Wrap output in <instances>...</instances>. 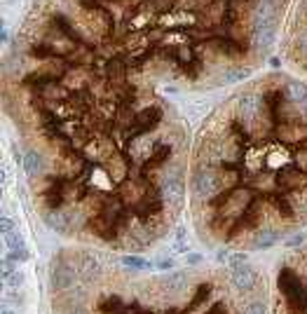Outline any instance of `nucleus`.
I'll list each match as a JSON object with an SVG mask.
<instances>
[{"label": "nucleus", "mask_w": 307, "mask_h": 314, "mask_svg": "<svg viewBox=\"0 0 307 314\" xmlns=\"http://www.w3.org/2000/svg\"><path fill=\"white\" fill-rule=\"evenodd\" d=\"M300 242H302V237H300V234H298V237H293V239H288L286 244H288V246H298V244H300Z\"/></svg>", "instance_id": "25"}, {"label": "nucleus", "mask_w": 307, "mask_h": 314, "mask_svg": "<svg viewBox=\"0 0 307 314\" xmlns=\"http://www.w3.org/2000/svg\"><path fill=\"white\" fill-rule=\"evenodd\" d=\"M73 314H85V309H82V307H75V309H73Z\"/></svg>", "instance_id": "29"}, {"label": "nucleus", "mask_w": 307, "mask_h": 314, "mask_svg": "<svg viewBox=\"0 0 307 314\" xmlns=\"http://www.w3.org/2000/svg\"><path fill=\"white\" fill-rule=\"evenodd\" d=\"M199 260H202L199 253H190V256H188V263H190V265H195V263H199Z\"/></svg>", "instance_id": "24"}, {"label": "nucleus", "mask_w": 307, "mask_h": 314, "mask_svg": "<svg viewBox=\"0 0 307 314\" xmlns=\"http://www.w3.org/2000/svg\"><path fill=\"white\" fill-rule=\"evenodd\" d=\"M230 279H232V284H235V288L249 291V288H253V284H256V270H253L251 265H242V267H237V270H232Z\"/></svg>", "instance_id": "1"}, {"label": "nucleus", "mask_w": 307, "mask_h": 314, "mask_svg": "<svg viewBox=\"0 0 307 314\" xmlns=\"http://www.w3.org/2000/svg\"><path fill=\"white\" fill-rule=\"evenodd\" d=\"M256 106H258V101H256L253 96H244V99L239 101V113L244 117H251L253 113H256Z\"/></svg>", "instance_id": "12"}, {"label": "nucleus", "mask_w": 307, "mask_h": 314, "mask_svg": "<svg viewBox=\"0 0 307 314\" xmlns=\"http://www.w3.org/2000/svg\"><path fill=\"white\" fill-rule=\"evenodd\" d=\"M270 63H272V68H279V59H277V56H272V59H270Z\"/></svg>", "instance_id": "27"}, {"label": "nucleus", "mask_w": 307, "mask_h": 314, "mask_svg": "<svg viewBox=\"0 0 307 314\" xmlns=\"http://www.w3.org/2000/svg\"><path fill=\"white\" fill-rule=\"evenodd\" d=\"M164 284L167 286H171V288H181L185 284V274L183 272H174V274H169L167 279H164Z\"/></svg>", "instance_id": "15"}, {"label": "nucleus", "mask_w": 307, "mask_h": 314, "mask_svg": "<svg viewBox=\"0 0 307 314\" xmlns=\"http://www.w3.org/2000/svg\"><path fill=\"white\" fill-rule=\"evenodd\" d=\"M174 251L185 253L188 251V242H185V227H178L176 230V239H174Z\"/></svg>", "instance_id": "14"}, {"label": "nucleus", "mask_w": 307, "mask_h": 314, "mask_svg": "<svg viewBox=\"0 0 307 314\" xmlns=\"http://www.w3.org/2000/svg\"><path fill=\"white\" fill-rule=\"evenodd\" d=\"M244 314H265V305H263V302H251Z\"/></svg>", "instance_id": "21"}, {"label": "nucleus", "mask_w": 307, "mask_h": 314, "mask_svg": "<svg viewBox=\"0 0 307 314\" xmlns=\"http://www.w3.org/2000/svg\"><path fill=\"white\" fill-rule=\"evenodd\" d=\"M281 239V232H277V230H265V232H260V237L256 239V249H267V246L277 244Z\"/></svg>", "instance_id": "9"}, {"label": "nucleus", "mask_w": 307, "mask_h": 314, "mask_svg": "<svg viewBox=\"0 0 307 314\" xmlns=\"http://www.w3.org/2000/svg\"><path fill=\"white\" fill-rule=\"evenodd\" d=\"M80 263H82V274H85V279H96V277L101 274V265H99V260H96L94 256L82 253Z\"/></svg>", "instance_id": "5"}, {"label": "nucleus", "mask_w": 307, "mask_h": 314, "mask_svg": "<svg viewBox=\"0 0 307 314\" xmlns=\"http://www.w3.org/2000/svg\"><path fill=\"white\" fill-rule=\"evenodd\" d=\"M122 265L136 267V270H148V267H150V263H148L145 258H136V256H124V258H122Z\"/></svg>", "instance_id": "13"}, {"label": "nucleus", "mask_w": 307, "mask_h": 314, "mask_svg": "<svg viewBox=\"0 0 307 314\" xmlns=\"http://www.w3.org/2000/svg\"><path fill=\"white\" fill-rule=\"evenodd\" d=\"M12 272H17V260H14V258H5V260H3V279L10 277Z\"/></svg>", "instance_id": "18"}, {"label": "nucleus", "mask_w": 307, "mask_h": 314, "mask_svg": "<svg viewBox=\"0 0 307 314\" xmlns=\"http://www.w3.org/2000/svg\"><path fill=\"white\" fill-rule=\"evenodd\" d=\"M157 267H160V270H171V267H174V263H171L169 258H164V260H160V263H157Z\"/></svg>", "instance_id": "23"}, {"label": "nucleus", "mask_w": 307, "mask_h": 314, "mask_svg": "<svg viewBox=\"0 0 307 314\" xmlns=\"http://www.w3.org/2000/svg\"><path fill=\"white\" fill-rule=\"evenodd\" d=\"M0 38H3V42H7V38H10V35H7V28H5V24H3V33H0Z\"/></svg>", "instance_id": "26"}, {"label": "nucleus", "mask_w": 307, "mask_h": 314, "mask_svg": "<svg viewBox=\"0 0 307 314\" xmlns=\"http://www.w3.org/2000/svg\"><path fill=\"white\" fill-rule=\"evenodd\" d=\"M45 223L49 227H54L59 232H63L68 227V216L66 213H59V211H52V213H45Z\"/></svg>", "instance_id": "8"}, {"label": "nucleus", "mask_w": 307, "mask_h": 314, "mask_svg": "<svg viewBox=\"0 0 307 314\" xmlns=\"http://www.w3.org/2000/svg\"><path fill=\"white\" fill-rule=\"evenodd\" d=\"M162 195H164L167 202H171V204L181 202V199H183V183H181V178H176V176L167 178L162 183Z\"/></svg>", "instance_id": "3"}, {"label": "nucleus", "mask_w": 307, "mask_h": 314, "mask_svg": "<svg viewBox=\"0 0 307 314\" xmlns=\"http://www.w3.org/2000/svg\"><path fill=\"white\" fill-rule=\"evenodd\" d=\"M0 227H3V237H5V234H10L14 230V220L3 216V218H0Z\"/></svg>", "instance_id": "20"}, {"label": "nucleus", "mask_w": 307, "mask_h": 314, "mask_svg": "<svg viewBox=\"0 0 307 314\" xmlns=\"http://www.w3.org/2000/svg\"><path fill=\"white\" fill-rule=\"evenodd\" d=\"M286 96L295 103H305L307 101V85L300 80H291L286 82Z\"/></svg>", "instance_id": "6"}, {"label": "nucleus", "mask_w": 307, "mask_h": 314, "mask_svg": "<svg viewBox=\"0 0 307 314\" xmlns=\"http://www.w3.org/2000/svg\"><path fill=\"white\" fill-rule=\"evenodd\" d=\"M5 244H7V249H10V253H12V251H19L21 246H26V244H24V237H21L17 230H12L10 234H5Z\"/></svg>", "instance_id": "11"}, {"label": "nucleus", "mask_w": 307, "mask_h": 314, "mask_svg": "<svg viewBox=\"0 0 307 314\" xmlns=\"http://www.w3.org/2000/svg\"><path fill=\"white\" fill-rule=\"evenodd\" d=\"M52 284L54 288H66L73 284V270L68 265H56V270L52 272Z\"/></svg>", "instance_id": "4"}, {"label": "nucleus", "mask_w": 307, "mask_h": 314, "mask_svg": "<svg viewBox=\"0 0 307 314\" xmlns=\"http://www.w3.org/2000/svg\"><path fill=\"white\" fill-rule=\"evenodd\" d=\"M80 5L82 7H87V10H96V7H101L96 0H80Z\"/></svg>", "instance_id": "22"}, {"label": "nucleus", "mask_w": 307, "mask_h": 314, "mask_svg": "<svg viewBox=\"0 0 307 314\" xmlns=\"http://www.w3.org/2000/svg\"><path fill=\"white\" fill-rule=\"evenodd\" d=\"M24 169H26L28 176H35V174H40L42 169V157L38 155L35 150H28L24 155Z\"/></svg>", "instance_id": "7"}, {"label": "nucleus", "mask_w": 307, "mask_h": 314, "mask_svg": "<svg viewBox=\"0 0 307 314\" xmlns=\"http://www.w3.org/2000/svg\"><path fill=\"white\" fill-rule=\"evenodd\" d=\"M0 314H14V312L10 307H3V312H0Z\"/></svg>", "instance_id": "28"}, {"label": "nucleus", "mask_w": 307, "mask_h": 314, "mask_svg": "<svg viewBox=\"0 0 307 314\" xmlns=\"http://www.w3.org/2000/svg\"><path fill=\"white\" fill-rule=\"evenodd\" d=\"M21 281H24V274L17 270V272H12L10 277H5V286H7V288H19V286H21Z\"/></svg>", "instance_id": "16"}, {"label": "nucleus", "mask_w": 307, "mask_h": 314, "mask_svg": "<svg viewBox=\"0 0 307 314\" xmlns=\"http://www.w3.org/2000/svg\"><path fill=\"white\" fill-rule=\"evenodd\" d=\"M216 188H218V178L213 176V174H209V171H202V174H197L195 176V190H197L199 197H211L213 192H216Z\"/></svg>", "instance_id": "2"}, {"label": "nucleus", "mask_w": 307, "mask_h": 314, "mask_svg": "<svg viewBox=\"0 0 307 314\" xmlns=\"http://www.w3.org/2000/svg\"><path fill=\"white\" fill-rule=\"evenodd\" d=\"M249 73H246L244 68H232L225 73V82H235V80H242V77H246Z\"/></svg>", "instance_id": "19"}, {"label": "nucleus", "mask_w": 307, "mask_h": 314, "mask_svg": "<svg viewBox=\"0 0 307 314\" xmlns=\"http://www.w3.org/2000/svg\"><path fill=\"white\" fill-rule=\"evenodd\" d=\"M54 24H56V28H59V31H61V33H66L70 38V40H80V35H78V31H73V26H70V21L68 19H63L61 14H56L54 17Z\"/></svg>", "instance_id": "10"}, {"label": "nucleus", "mask_w": 307, "mask_h": 314, "mask_svg": "<svg viewBox=\"0 0 307 314\" xmlns=\"http://www.w3.org/2000/svg\"><path fill=\"white\" fill-rule=\"evenodd\" d=\"M227 263H230L232 270H237V267H242V265L249 263V256H244V253H232L230 258H227Z\"/></svg>", "instance_id": "17"}]
</instances>
